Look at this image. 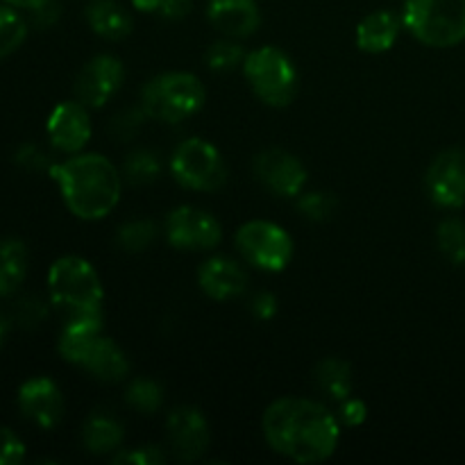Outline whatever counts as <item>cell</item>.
Returning a JSON list of instances; mask_svg holds the SVG:
<instances>
[{
  "instance_id": "f35d334b",
  "label": "cell",
  "mask_w": 465,
  "mask_h": 465,
  "mask_svg": "<svg viewBox=\"0 0 465 465\" xmlns=\"http://www.w3.org/2000/svg\"><path fill=\"white\" fill-rule=\"evenodd\" d=\"M193 7V0H162V7H159V14L163 18H171V21H177V18H184L186 14Z\"/></svg>"
},
{
  "instance_id": "52a82bcc",
  "label": "cell",
  "mask_w": 465,
  "mask_h": 465,
  "mask_svg": "<svg viewBox=\"0 0 465 465\" xmlns=\"http://www.w3.org/2000/svg\"><path fill=\"white\" fill-rule=\"evenodd\" d=\"M171 173L177 184L189 191H218L227 180V168L218 148L198 136L177 145L171 157Z\"/></svg>"
},
{
  "instance_id": "277c9868",
  "label": "cell",
  "mask_w": 465,
  "mask_h": 465,
  "mask_svg": "<svg viewBox=\"0 0 465 465\" xmlns=\"http://www.w3.org/2000/svg\"><path fill=\"white\" fill-rule=\"evenodd\" d=\"M204 86L191 73H162V75L153 77L148 84L141 91V107L148 114V118L162 123H175L186 121L193 114L203 109Z\"/></svg>"
},
{
  "instance_id": "f546056e",
  "label": "cell",
  "mask_w": 465,
  "mask_h": 465,
  "mask_svg": "<svg viewBox=\"0 0 465 465\" xmlns=\"http://www.w3.org/2000/svg\"><path fill=\"white\" fill-rule=\"evenodd\" d=\"M207 66L216 73H227V71H234L236 66H243L245 62V53L239 44L234 41L225 39V41H216L207 48Z\"/></svg>"
},
{
  "instance_id": "8fae6325",
  "label": "cell",
  "mask_w": 465,
  "mask_h": 465,
  "mask_svg": "<svg viewBox=\"0 0 465 465\" xmlns=\"http://www.w3.org/2000/svg\"><path fill=\"white\" fill-rule=\"evenodd\" d=\"M254 173L266 189L282 198H295L307 186V168L295 154L286 150H263L254 159Z\"/></svg>"
},
{
  "instance_id": "9a60e30c",
  "label": "cell",
  "mask_w": 465,
  "mask_h": 465,
  "mask_svg": "<svg viewBox=\"0 0 465 465\" xmlns=\"http://www.w3.org/2000/svg\"><path fill=\"white\" fill-rule=\"evenodd\" d=\"M18 409L41 430H54L64 418L62 391L48 377L27 380L18 389Z\"/></svg>"
},
{
  "instance_id": "d590c367",
  "label": "cell",
  "mask_w": 465,
  "mask_h": 465,
  "mask_svg": "<svg viewBox=\"0 0 465 465\" xmlns=\"http://www.w3.org/2000/svg\"><path fill=\"white\" fill-rule=\"evenodd\" d=\"M45 309L41 307V302L36 298H23L16 307V321H21L23 325H36L39 321H44Z\"/></svg>"
},
{
  "instance_id": "5bb4252c",
  "label": "cell",
  "mask_w": 465,
  "mask_h": 465,
  "mask_svg": "<svg viewBox=\"0 0 465 465\" xmlns=\"http://www.w3.org/2000/svg\"><path fill=\"white\" fill-rule=\"evenodd\" d=\"M166 436L173 454L180 461H195L209 448V425L193 407H177L168 413Z\"/></svg>"
},
{
  "instance_id": "7c38bea8",
  "label": "cell",
  "mask_w": 465,
  "mask_h": 465,
  "mask_svg": "<svg viewBox=\"0 0 465 465\" xmlns=\"http://www.w3.org/2000/svg\"><path fill=\"white\" fill-rule=\"evenodd\" d=\"M123 80H125V68H123L121 59L112 57V54H98L77 75V100L86 104V107H103L107 100L116 95Z\"/></svg>"
},
{
  "instance_id": "4dcf8cb0",
  "label": "cell",
  "mask_w": 465,
  "mask_h": 465,
  "mask_svg": "<svg viewBox=\"0 0 465 465\" xmlns=\"http://www.w3.org/2000/svg\"><path fill=\"white\" fill-rule=\"evenodd\" d=\"M298 207L302 216L312 218V221H325L334 212L336 200L325 191H312V193H300Z\"/></svg>"
},
{
  "instance_id": "e0dca14e",
  "label": "cell",
  "mask_w": 465,
  "mask_h": 465,
  "mask_svg": "<svg viewBox=\"0 0 465 465\" xmlns=\"http://www.w3.org/2000/svg\"><path fill=\"white\" fill-rule=\"evenodd\" d=\"M198 284L212 300L225 302V300L239 298L248 289V275L243 268L227 257H213L203 263L198 272Z\"/></svg>"
},
{
  "instance_id": "cb8c5ba5",
  "label": "cell",
  "mask_w": 465,
  "mask_h": 465,
  "mask_svg": "<svg viewBox=\"0 0 465 465\" xmlns=\"http://www.w3.org/2000/svg\"><path fill=\"white\" fill-rule=\"evenodd\" d=\"M123 431L121 422L114 420L112 416H103V413H95L89 420L84 422V430H82V443L89 452L94 454H109L116 452L123 445Z\"/></svg>"
},
{
  "instance_id": "b9f144b4",
  "label": "cell",
  "mask_w": 465,
  "mask_h": 465,
  "mask_svg": "<svg viewBox=\"0 0 465 465\" xmlns=\"http://www.w3.org/2000/svg\"><path fill=\"white\" fill-rule=\"evenodd\" d=\"M9 334V321L5 316H0V348L5 345V339H7Z\"/></svg>"
},
{
  "instance_id": "8992f818",
  "label": "cell",
  "mask_w": 465,
  "mask_h": 465,
  "mask_svg": "<svg viewBox=\"0 0 465 465\" xmlns=\"http://www.w3.org/2000/svg\"><path fill=\"white\" fill-rule=\"evenodd\" d=\"M245 80L262 103L286 107L298 94V71L286 53L275 45H263L245 54Z\"/></svg>"
},
{
  "instance_id": "d4e9b609",
  "label": "cell",
  "mask_w": 465,
  "mask_h": 465,
  "mask_svg": "<svg viewBox=\"0 0 465 465\" xmlns=\"http://www.w3.org/2000/svg\"><path fill=\"white\" fill-rule=\"evenodd\" d=\"M27 36L25 18L12 5H0V59L9 57L23 45Z\"/></svg>"
},
{
  "instance_id": "484cf974",
  "label": "cell",
  "mask_w": 465,
  "mask_h": 465,
  "mask_svg": "<svg viewBox=\"0 0 465 465\" xmlns=\"http://www.w3.org/2000/svg\"><path fill=\"white\" fill-rule=\"evenodd\" d=\"M125 402L130 404L132 409H136L139 413L153 416V413H157L159 407L163 404V391L157 381L139 377V380L130 381V386H127Z\"/></svg>"
},
{
  "instance_id": "2e32d148",
  "label": "cell",
  "mask_w": 465,
  "mask_h": 465,
  "mask_svg": "<svg viewBox=\"0 0 465 465\" xmlns=\"http://www.w3.org/2000/svg\"><path fill=\"white\" fill-rule=\"evenodd\" d=\"M207 18L230 39H245L254 35L262 23L257 0H209Z\"/></svg>"
},
{
  "instance_id": "6da1fadb",
  "label": "cell",
  "mask_w": 465,
  "mask_h": 465,
  "mask_svg": "<svg viewBox=\"0 0 465 465\" xmlns=\"http://www.w3.org/2000/svg\"><path fill=\"white\" fill-rule=\"evenodd\" d=\"M266 443L298 463L327 461L341 440V425L321 402L304 398L275 400L263 413Z\"/></svg>"
},
{
  "instance_id": "ba28073f",
  "label": "cell",
  "mask_w": 465,
  "mask_h": 465,
  "mask_svg": "<svg viewBox=\"0 0 465 465\" xmlns=\"http://www.w3.org/2000/svg\"><path fill=\"white\" fill-rule=\"evenodd\" d=\"M236 248L259 271L280 272L293 257V239L271 221H250L236 232Z\"/></svg>"
},
{
  "instance_id": "7402d4cb",
  "label": "cell",
  "mask_w": 465,
  "mask_h": 465,
  "mask_svg": "<svg viewBox=\"0 0 465 465\" xmlns=\"http://www.w3.org/2000/svg\"><path fill=\"white\" fill-rule=\"evenodd\" d=\"M313 381L322 395L336 400V402H343L352 393V368L343 359H322L313 371Z\"/></svg>"
},
{
  "instance_id": "603a6c76",
  "label": "cell",
  "mask_w": 465,
  "mask_h": 465,
  "mask_svg": "<svg viewBox=\"0 0 465 465\" xmlns=\"http://www.w3.org/2000/svg\"><path fill=\"white\" fill-rule=\"evenodd\" d=\"M27 275V248L18 239L0 241V298L12 295Z\"/></svg>"
},
{
  "instance_id": "9c48e42d",
  "label": "cell",
  "mask_w": 465,
  "mask_h": 465,
  "mask_svg": "<svg viewBox=\"0 0 465 465\" xmlns=\"http://www.w3.org/2000/svg\"><path fill=\"white\" fill-rule=\"evenodd\" d=\"M163 230H166V239L173 248L189 250V252L216 248L223 239L221 223L209 212L191 207V204L173 209Z\"/></svg>"
},
{
  "instance_id": "ac0fdd59",
  "label": "cell",
  "mask_w": 465,
  "mask_h": 465,
  "mask_svg": "<svg viewBox=\"0 0 465 465\" xmlns=\"http://www.w3.org/2000/svg\"><path fill=\"white\" fill-rule=\"evenodd\" d=\"M100 336H103V313L68 318L66 327L59 336V354L73 366H82Z\"/></svg>"
},
{
  "instance_id": "83f0119b",
  "label": "cell",
  "mask_w": 465,
  "mask_h": 465,
  "mask_svg": "<svg viewBox=\"0 0 465 465\" xmlns=\"http://www.w3.org/2000/svg\"><path fill=\"white\" fill-rule=\"evenodd\" d=\"M436 241H439L440 252L445 254V259L457 266L465 263V223L459 218H448L439 225L436 232Z\"/></svg>"
},
{
  "instance_id": "d6986e66",
  "label": "cell",
  "mask_w": 465,
  "mask_h": 465,
  "mask_svg": "<svg viewBox=\"0 0 465 465\" xmlns=\"http://www.w3.org/2000/svg\"><path fill=\"white\" fill-rule=\"evenodd\" d=\"M402 21L389 9H380L363 18L357 25V45L363 53H389L400 36Z\"/></svg>"
},
{
  "instance_id": "8d00e7d4",
  "label": "cell",
  "mask_w": 465,
  "mask_h": 465,
  "mask_svg": "<svg viewBox=\"0 0 465 465\" xmlns=\"http://www.w3.org/2000/svg\"><path fill=\"white\" fill-rule=\"evenodd\" d=\"M250 309H252V313L259 318V321H271V318H275V313H277L275 295H272V293H257L252 298V304H250Z\"/></svg>"
},
{
  "instance_id": "1f68e13d",
  "label": "cell",
  "mask_w": 465,
  "mask_h": 465,
  "mask_svg": "<svg viewBox=\"0 0 465 465\" xmlns=\"http://www.w3.org/2000/svg\"><path fill=\"white\" fill-rule=\"evenodd\" d=\"M25 459V443L7 427H0V465H16Z\"/></svg>"
},
{
  "instance_id": "836d02e7",
  "label": "cell",
  "mask_w": 465,
  "mask_h": 465,
  "mask_svg": "<svg viewBox=\"0 0 465 465\" xmlns=\"http://www.w3.org/2000/svg\"><path fill=\"white\" fill-rule=\"evenodd\" d=\"M166 461L162 450L157 445H141V448L127 450L114 457V463H132V465H159Z\"/></svg>"
},
{
  "instance_id": "7a4b0ae2",
  "label": "cell",
  "mask_w": 465,
  "mask_h": 465,
  "mask_svg": "<svg viewBox=\"0 0 465 465\" xmlns=\"http://www.w3.org/2000/svg\"><path fill=\"white\" fill-rule=\"evenodd\" d=\"M68 212L82 221L109 216L121 200L123 180L118 168L98 153L75 154L50 166Z\"/></svg>"
},
{
  "instance_id": "f1b7e54d",
  "label": "cell",
  "mask_w": 465,
  "mask_h": 465,
  "mask_svg": "<svg viewBox=\"0 0 465 465\" xmlns=\"http://www.w3.org/2000/svg\"><path fill=\"white\" fill-rule=\"evenodd\" d=\"M157 239V225L153 221H130L118 230L116 241L125 252H141V250L150 248L153 241Z\"/></svg>"
},
{
  "instance_id": "4fadbf2b",
  "label": "cell",
  "mask_w": 465,
  "mask_h": 465,
  "mask_svg": "<svg viewBox=\"0 0 465 465\" xmlns=\"http://www.w3.org/2000/svg\"><path fill=\"white\" fill-rule=\"evenodd\" d=\"M45 132L59 153L77 154L91 139V118L89 107L82 104L80 100H66L59 103L57 107L50 112L48 123H45Z\"/></svg>"
},
{
  "instance_id": "ab89813d",
  "label": "cell",
  "mask_w": 465,
  "mask_h": 465,
  "mask_svg": "<svg viewBox=\"0 0 465 465\" xmlns=\"http://www.w3.org/2000/svg\"><path fill=\"white\" fill-rule=\"evenodd\" d=\"M132 7L145 14H154L162 7V0H132Z\"/></svg>"
},
{
  "instance_id": "4316f807",
  "label": "cell",
  "mask_w": 465,
  "mask_h": 465,
  "mask_svg": "<svg viewBox=\"0 0 465 465\" xmlns=\"http://www.w3.org/2000/svg\"><path fill=\"white\" fill-rule=\"evenodd\" d=\"M125 180L134 186H145L153 184L154 180L162 173V163H159V157L153 153V150H136L130 157L125 159Z\"/></svg>"
},
{
  "instance_id": "74e56055",
  "label": "cell",
  "mask_w": 465,
  "mask_h": 465,
  "mask_svg": "<svg viewBox=\"0 0 465 465\" xmlns=\"http://www.w3.org/2000/svg\"><path fill=\"white\" fill-rule=\"evenodd\" d=\"M30 14H32V21H35L39 27L53 25V23L59 18L57 0H44V3H41L39 7L32 9Z\"/></svg>"
},
{
  "instance_id": "e575fe53",
  "label": "cell",
  "mask_w": 465,
  "mask_h": 465,
  "mask_svg": "<svg viewBox=\"0 0 465 465\" xmlns=\"http://www.w3.org/2000/svg\"><path fill=\"white\" fill-rule=\"evenodd\" d=\"M368 416V409L361 400H354V398H345L341 402V420L345 422L348 427H359L366 422Z\"/></svg>"
},
{
  "instance_id": "30bf717a",
  "label": "cell",
  "mask_w": 465,
  "mask_h": 465,
  "mask_svg": "<svg viewBox=\"0 0 465 465\" xmlns=\"http://www.w3.org/2000/svg\"><path fill=\"white\" fill-rule=\"evenodd\" d=\"M427 193L439 207L459 209L465 204V150L448 148L430 163Z\"/></svg>"
},
{
  "instance_id": "5b68a950",
  "label": "cell",
  "mask_w": 465,
  "mask_h": 465,
  "mask_svg": "<svg viewBox=\"0 0 465 465\" xmlns=\"http://www.w3.org/2000/svg\"><path fill=\"white\" fill-rule=\"evenodd\" d=\"M402 25L420 44L452 48L465 41V0H407Z\"/></svg>"
},
{
  "instance_id": "44dd1931",
  "label": "cell",
  "mask_w": 465,
  "mask_h": 465,
  "mask_svg": "<svg viewBox=\"0 0 465 465\" xmlns=\"http://www.w3.org/2000/svg\"><path fill=\"white\" fill-rule=\"evenodd\" d=\"M91 30L107 41H121L132 32V16L116 0H94L86 7Z\"/></svg>"
},
{
  "instance_id": "3957f363",
  "label": "cell",
  "mask_w": 465,
  "mask_h": 465,
  "mask_svg": "<svg viewBox=\"0 0 465 465\" xmlns=\"http://www.w3.org/2000/svg\"><path fill=\"white\" fill-rule=\"evenodd\" d=\"M50 302L68 318L103 313V282L82 257H62L48 271Z\"/></svg>"
},
{
  "instance_id": "d6a6232c",
  "label": "cell",
  "mask_w": 465,
  "mask_h": 465,
  "mask_svg": "<svg viewBox=\"0 0 465 465\" xmlns=\"http://www.w3.org/2000/svg\"><path fill=\"white\" fill-rule=\"evenodd\" d=\"M143 118H148V114L143 112V107H141V109H127V112H121L116 118H114L112 134L116 136V139H121V141L130 139V136H134L136 132H139V127H141V123H143Z\"/></svg>"
},
{
  "instance_id": "60d3db41",
  "label": "cell",
  "mask_w": 465,
  "mask_h": 465,
  "mask_svg": "<svg viewBox=\"0 0 465 465\" xmlns=\"http://www.w3.org/2000/svg\"><path fill=\"white\" fill-rule=\"evenodd\" d=\"M5 5H12V7L16 9H27V12H32L35 7H39L44 0H3Z\"/></svg>"
},
{
  "instance_id": "ffe728a7",
  "label": "cell",
  "mask_w": 465,
  "mask_h": 465,
  "mask_svg": "<svg viewBox=\"0 0 465 465\" xmlns=\"http://www.w3.org/2000/svg\"><path fill=\"white\" fill-rule=\"evenodd\" d=\"M80 368L91 372L95 380L114 384V381L125 380V375L130 372V361H127L125 352L109 336L103 334L89 350Z\"/></svg>"
}]
</instances>
